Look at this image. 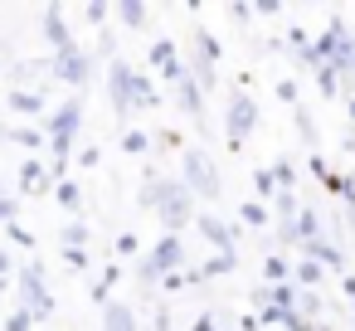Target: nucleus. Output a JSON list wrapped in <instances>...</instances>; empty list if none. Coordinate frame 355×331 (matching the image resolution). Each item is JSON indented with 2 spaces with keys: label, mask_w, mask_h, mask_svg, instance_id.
I'll return each instance as SVG.
<instances>
[{
  "label": "nucleus",
  "mask_w": 355,
  "mask_h": 331,
  "mask_svg": "<svg viewBox=\"0 0 355 331\" xmlns=\"http://www.w3.org/2000/svg\"><path fill=\"white\" fill-rule=\"evenodd\" d=\"M156 214H161V229L180 239V229L195 219V195H190L180 180L161 176V180H156Z\"/></svg>",
  "instance_id": "1"
},
{
  "label": "nucleus",
  "mask_w": 355,
  "mask_h": 331,
  "mask_svg": "<svg viewBox=\"0 0 355 331\" xmlns=\"http://www.w3.org/2000/svg\"><path fill=\"white\" fill-rule=\"evenodd\" d=\"M180 185H185L190 195L219 200L224 176H219V166H214V161H205V151H200V146H180Z\"/></svg>",
  "instance_id": "2"
},
{
  "label": "nucleus",
  "mask_w": 355,
  "mask_h": 331,
  "mask_svg": "<svg viewBox=\"0 0 355 331\" xmlns=\"http://www.w3.org/2000/svg\"><path fill=\"white\" fill-rule=\"evenodd\" d=\"M15 282H20L25 316H30V321H49V316H54V292L44 287V268H40V263H25Z\"/></svg>",
  "instance_id": "3"
},
{
  "label": "nucleus",
  "mask_w": 355,
  "mask_h": 331,
  "mask_svg": "<svg viewBox=\"0 0 355 331\" xmlns=\"http://www.w3.org/2000/svg\"><path fill=\"white\" fill-rule=\"evenodd\" d=\"M253 127H258V103L248 93H229V112H224L229 151H243V137H253Z\"/></svg>",
  "instance_id": "4"
},
{
  "label": "nucleus",
  "mask_w": 355,
  "mask_h": 331,
  "mask_svg": "<svg viewBox=\"0 0 355 331\" xmlns=\"http://www.w3.org/2000/svg\"><path fill=\"white\" fill-rule=\"evenodd\" d=\"M49 64H54V78H64L69 88H88V78H93V59H88L83 49H69V54H54Z\"/></svg>",
  "instance_id": "5"
},
{
  "label": "nucleus",
  "mask_w": 355,
  "mask_h": 331,
  "mask_svg": "<svg viewBox=\"0 0 355 331\" xmlns=\"http://www.w3.org/2000/svg\"><path fill=\"white\" fill-rule=\"evenodd\" d=\"M83 127V103L69 98L64 108H54V117H44V137L49 142H73V132Z\"/></svg>",
  "instance_id": "6"
},
{
  "label": "nucleus",
  "mask_w": 355,
  "mask_h": 331,
  "mask_svg": "<svg viewBox=\"0 0 355 331\" xmlns=\"http://www.w3.org/2000/svg\"><path fill=\"white\" fill-rule=\"evenodd\" d=\"M297 248H302V258H311L321 273H345V253H340L336 239L321 234V239H306V244H297Z\"/></svg>",
  "instance_id": "7"
},
{
  "label": "nucleus",
  "mask_w": 355,
  "mask_h": 331,
  "mask_svg": "<svg viewBox=\"0 0 355 331\" xmlns=\"http://www.w3.org/2000/svg\"><path fill=\"white\" fill-rule=\"evenodd\" d=\"M107 93H112L117 117H127V112H132V64L112 59V69H107Z\"/></svg>",
  "instance_id": "8"
},
{
  "label": "nucleus",
  "mask_w": 355,
  "mask_h": 331,
  "mask_svg": "<svg viewBox=\"0 0 355 331\" xmlns=\"http://www.w3.org/2000/svg\"><path fill=\"white\" fill-rule=\"evenodd\" d=\"M146 258L156 263V273H161V278H171L175 268H185V244H180L175 234H161V239H156V248H151Z\"/></svg>",
  "instance_id": "9"
},
{
  "label": "nucleus",
  "mask_w": 355,
  "mask_h": 331,
  "mask_svg": "<svg viewBox=\"0 0 355 331\" xmlns=\"http://www.w3.org/2000/svg\"><path fill=\"white\" fill-rule=\"evenodd\" d=\"M195 229L214 244V253H234V224H224L219 214H195Z\"/></svg>",
  "instance_id": "10"
},
{
  "label": "nucleus",
  "mask_w": 355,
  "mask_h": 331,
  "mask_svg": "<svg viewBox=\"0 0 355 331\" xmlns=\"http://www.w3.org/2000/svg\"><path fill=\"white\" fill-rule=\"evenodd\" d=\"M44 40L54 44V54L78 49V44H73V35H69V20H64V10H59V6H49V10H44Z\"/></svg>",
  "instance_id": "11"
},
{
  "label": "nucleus",
  "mask_w": 355,
  "mask_h": 331,
  "mask_svg": "<svg viewBox=\"0 0 355 331\" xmlns=\"http://www.w3.org/2000/svg\"><path fill=\"white\" fill-rule=\"evenodd\" d=\"M103 331H137V316H132V307L127 302H103Z\"/></svg>",
  "instance_id": "12"
},
{
  "label": "nucleus",
  "mask_w": 355,
  "mask_h": 331,
  "mask_svg": "<svg viewBox=\"0 0 355 331\" xmlns=\"http://www.w3.org/2000/svg\"><path fill=\"white\" fill-rule=\"evenodd\" d=\"M175 98H180V108L190 112V122H195V127H205V93H200L190 78H185V83H175Z\"/></svg>",
  "instance_id": "13"
},
{
  "label": "nucleus",
  "mask_w": 355,
  "mask_h": 331,
  "mask_svg": "<svg viewBox=\"0 0 355 331\" xmlns=\"http://www.w3.org/2000/svg\"><path fill=\"white\" fill-rule=\"evenodd\" d=\"M20 190L25 195H44V190H54V180H49V171L40 161H25L20 166Z\"/></svg>",
  "instance_id": "14"
},
{
  "label": "nucleus",
  "mask_w": 355,
  "mask_h": 331,
  "mask_svg": "<svg viewBox=\"0 0 355 331\" xmlns=\"http://www.w3.org/2000/svg\"><path fill=\"white\" fill-rule=\"evenodd\" d=\"M132 108H141V112L161 108V93L151 88V78H146V74H132Z\"/></svg>",
  "instance_id": "15"
},
{
  "label": "nucleus",
  "mask_w": 355,
  "mask_h": 331,
  "mask_svg": "<svg viewBox=\"0 0 355 331\" xmlns=\"http://www.w3.org/2000/svg\"><path fill=\"white\" fill-rule=\"evenodd\" d=\"M112 15H117V25L122 30H146V6H141V0H127V6H112Z\"/></svg>",
  "instance_id": "16"
},
{
  "label": "nucleus",
  "mask_w": 355,
  "mask_h": 331,
  "mask_svg": "<svg viewBox=\"0 0 355 331\" xmlns=\"http://www.w3.org/2000/svg\"><path fill=\"white\" fill-rule=\"evenodd\" d=\"M10 108L20 117H40L44 112V93H30V88H10Z\"/></svg>",
  "instance_id": "17"
},
{
  "label": "nucleus",
  "mask_w": 355,
  "mask_h": 331,
  "mask_svg": "<svg viewBox=\"0 0 355 331\" xmlns=\"http://www.w3.org/2000/svg\"><path fill=\"white\" fill-rule=\"evenodd\" d=\"M277 282H292V263L282 253H268L263 258V287H277Z\"/></svg>",
  "instance_id": "18"
},
{
  "label": "nucleus",
  "mask_w": 355,
  "mask_h": 331,
  "mask_svg": "<svg viewBox=\"0 0 355 331\" xmlns=\"http://www.w3.org/2000/svg\"><path fill=\"white\" fill-rule=\"evenodd\" d=\"M292 278H297V287H306V292H321V282H326V273H321L311 258H297V263H292Z\"/></svg>",
  "instance_id": "19"
},
{
  "label": "nucleus",
  "mask_w": 355,
  "mask_h": 331,
  "mask_svg": "<svg viewBox=\"0 0 355 331\" xmlns=\"http://www.w3.org/2000/svg\"><path fill=\"white\" fill-rule=\"evenodd\" d=\"M297 316H302V321H321V316H326V297L297 287Z\"/></svg>",
  "instance_id": "20"
},
{
  "label": "nucleus",
  "mask_w": 355,
  "mask_h": 331,
  "mask_svg": "<svg viewBox=\"0 0 355 331\" xmlns=\"http://www.w3.org/2000/svg\"><path fill=\"white\" fill-rule=\"evenodd\" d=\"M272 214H277V224H297V214H302L297 195H292V190H277V195H272Z\"/></svg>",
  "instance_id": "21"
},
{
  "label": "nucleus",
  "mask_w": 355,
  "mask_h": 331,
  "mask_svg": "<svg viewBox=\"0 0 355 331\" xmlns=\"http://www.w3.org/2000/svg\"><path fill=\"white\" fill-rule=\"evenodd\" d=\"M195 59H205L209 69L219 64V40H214L209 30H195Z\"/></svg>",
  "instance_id": "22"
},
{
  "label": "nucleus",
  "mask_w": 355,
  "mask_h": 331,
  "mask_svg": "<svg viewBox=\"0 0 355 331\" xmlns=\"http://www.w3.org/2000/svg\"><path fill=\"white\" fill-rule=\"evenodd\" d=\"M6 142H15V146H30V151H40V146H44V132H40V127H6Z\"/></svg>",
  "instance_id": "23"
},
{
  "label": "nucleus",
  "mask_w": 355,
  "mask_h": 331,
  "mask_svg": "<svg viewBox=\"0 0 355 331\" xmlns=\"http://www.w3.org/2000/svg\"><path fill=\"white\" fill-rule=\"evenodd\" d=\"M239 219H243V224H253V229H268V224H272L268 205H258V200H243V205H239Z\"/></svg>",
  "instance_id": "24"
},
{
  "label": "nucleus",
  "mask_w": 355,
  "mask_h": 331,
  "mask_svg": "<svg viewBox=\"0 0 355 331\" xmlns=\"http://www.w3.org/2000/svg\"><path fill=\"white\" fill-rule=\"evenodd\" d=\"M234 273V253H214V258H205L200 263V278L209 282V278H229Z\"/></svg>",
  "instance_id": "25"
},
{
  "label": "nucleus",
  "mask_w": 355,
  "mask_h": 331,
  "mask_svg": "<svg viewBox=\"0 0 355 331\" xmlns=\"http://www.w3.org/2000/svg\"><path fill=\"white\" fill-rule=\"evenodd\" d=\"M311 78H316V93H321V98H336V93H340V74H336V69L316 64V74H311Z\"/></svg>",
  "instance_id": "26"
},
{
  "label": "nucleus",
  "mask_w": 355,
  "mask_h": 331,
  "mask_svg": "<svg viewBox=\"0 0 355 331\" xmlns=\"http://www.w3.org/2000/svg\"><path fill=\"white\" fill-rule=\"evenodd\" d=\"M54 200H59L64 210H73V214L83 210V190H78L73 180H59V185H54Z\"/></svg>",
  "instance_id": "27"
},
{
  "label": "nucleus",
  "mask_w": 355,
  "mask_h": 331,
  "mask_svg": "<svg viewBox=\"0 0 355 331\" xmlns=\"http://www.w3.org/2000/svg\"><path fill=\"white\" fill-rule=\"evenodd\" d=\"M268 176H272V185H277V190H297V171H292V161H272V166H268Z\"/></svg>",
  "instance_id": "28"
},
{
  "label": "nucleus",
  "mask_w": 355,
  "mask_h": 331,
  "mask_svg": "<svg viewBox=\"0 0 355 331\" xmlns=\"http://www.w3.org/2000/svg\"><path fill=\"white\" fill-rule=\"evenodd\" d=\"M292 127L302 132V142H306V146H316V122H311V112H306V108H292Z\"/></svg>",
  "instance_id": "29"
},
{
  "label": "nucleus",
  "mask_w": 355,
  "mask_h": 331,
  "mask_svg": "<svg viewBox=\"0 0 355 331\" xmlns=\"http://www.w3.org/2000/svg\"><path fill=\"white\" fill-rule=\"evenodd\" d=\"M122 151H127V156H146V151H151V137L132 127V132H122Z\"/></svg>",
  "instance_id": "30"
},
{
  "label": "nucleus",
  "mask_w": 355,
  "mask_h": 331,
  "mask_svg": "<svg viewBox=\"0 0 355 331\" xmlns=\"http://www.w3.org/2000/svg\"><path fill=\"white\" fill-rule=\"evenodd\" d=\"M64 248H88V224H83V219L64 224Z\"/></svg>",
  "instance_id": "31"
},
{
  "label": "nucleus",
  "mask_w": 355,
  "mask_h": 331,
  "mask_svg": "<svg viewBox=\"0 0 355 331\" xmlns=\"http://www.w3.org/2000/svg\"><path fill=\"white\" fill-rule=\"evenodd\" d=\"M253 190H258V205L277 195V185H272V176H268V166H258V171H253Z\"/></svg>",
  "instance_id": "32"
},
{
  "label": "nucleus",
  "mask_w": 355,
  "mask_h": 331,
  "mask_svg": "<svg viewBox=\"0 0 355 331\" xmlns=\"http://www.w3.org/2000/svg\"><path fill=\"white\" fill-rule=\"evenodd\" d=\"M132 273H137V282H141L146 292L161 282V273H156V263H151V258H137V268H132Z\"/></svg>",
  "instance_id": "33"
},
{
  "label": "nucleus",
  "mask_w": 355,
  "mask_h": 331,
  "mask_svg": "<svg viewBox=\"0 0 355 331\" xmlns=\"http://www.w3.org/2000/svg\"><path fill=\"white\" fill-rule=\"evenodd\" d=\"M171 59H175V44H171L166 35H161V40H151V64L161 69V64H171Z\"/></svg>",
  "instance_id": "34"
},
{
  "label": "nucleus",
  "mask_w": 355,
  "mask_h": 331,
  "mask_svg": "<svg viewBox=\"0 0 355 331\" xmlns=\"http://www.w3.org/2000/svg\"><path fill=\"white\" fill-rule=\"evenodd\" d=\"M6 239H10V244H20V248H35V234H30L20 219H15V224H6Z\"/></svg>",
  "instance_id": "35"
},
{
  "label": "nucleus",
  "mask_w": 355,
  "mask_h": 331,
  "mask_svg": "<svg viewBox=\"0 0 355 331\" xmlns=\"http://www.w3.org/2000/svg\"><path fill=\"white\" fill-rule=\"evenodd\" d=\"M107 15H112V6H83V20L98 30V25H107Z\"/></svg>",
  "instance_id": "36"
},
{
  "label": "nucleus",
  "mask_w": 355,
  "mask_h": 331,
  "mask_svg": "<svg viewBox=\"0 0 355 331\" xmlns=\"http://www.w3.org/2000/svg\"><path fill=\"white\" fill-rule=\"evenodd\" d=\"M30 326H35V321L25 316V307H15V312L6 316V331H30Z\"/></svg>",
  "instance_id": "37"
},
{
  "label": "nucleus",
  "mask_w": 355,
  "mask_h": 331,
  "mask_svg": "<svg viewBox=\"0 0 355 331\" xmlns=\"http://www.w3.org/2000/svg\"><path fill=\"white\" fill-rule=\"evenodd\" d=\"M15 214H20V200L0 195V224H15Z\"/></svg>",
  "instance_id": "38"
},
{
  "label": "nucleus",
  "mask_w": 355,
  "mask_h": 331,
  "mask_svg": "<svg viewBox=\"0 0 355 331\" xmlns=\"http://www.w3.org/2000/svg\"><path fill=\"white\" fill-rule=\"evenodd\" d=\"M287 316H292V312H282V307H263V312H258V321H268V326H282Z\"/></svg>",
  "instance_id": "39"
},
{
  "label": "nucleus",
  "mask_w": 355,
  "mask_h": 331,
  "mask_svg": "<svg viewBox=\"0 0 355 331\" xmlns=\"http://www.w3.org/2000/svg\"><path fill=\"white\" fill-rule=\"evenodd\" d=\"M277 98H282V103H292V108H297V83H292V78H277Z\"/></svg>",
  "instance_id": "40"
},
{
  "label": "nucleus",
  "mask_w": 355,
  "mask_h": 331,
  "mask_svg": "<svg viewBox=\"0 0 355 331\" xmlns=\"http://www.w3.org/2000/svg\"><path fill=\"white\" fill-rule=\"evenodd\" d=\"M64 258H69V268H78V273L88 268V248H64Z\"/></svg>",
  "instance_id": "41"
},
{
  "label": "nucleus",
  "mask_w": 355,
  "mask_h": 331,
  "mask_svg": "<svg viewBox=\"0 0 355 331\" xmlns=\"http://www.w3.org/2000/svg\"><path fill=\"white\" fill-rule=\"evenodd\" d=\"M229 20H234V25H248V20H253V6H229Z\"/></svg>",
  "instance_id": "42"
},
{
  "label": "nucleus",
  "mask_w": 355,
  "mask_h": 331,
  "mask_svg": "<svg viewBox=\"0 0 355 331\" xmlns=\"http://www.w3.org/2000/svg\"><path fill=\"white\" fill-rule=\"evenodd\" d=\"M98 161H103V151H98V146H93V151H78V166H88V171H93Z\"/></svg>",
  "instance_id": "43"
},
{
  "label": "nucleus",
  "mask_w": 355,
  "mask_h": 331,
  "mask_svg": "<svg viewBox=\"0 0 355 331\" xmlns=\"http://www.w3.org/2000/svg\"><path fill=\"white\" fill-rule=\"evenodd\" d=\"M117 253H137V234H117Z\"/></svg>",
  "instance_id": "44"
},
{
  "label": "nucleus",
  "mask_w": 355,
  "mask_h": 331,
  "mask_svg": "<svg viewBox=\"0 0 355 331\" xmlns=\"http://www.w3.org/2000/svg\"><path fill=\"white\" fill-rule=\"evenodd\" d=\"M195 331H219V326H214V316H209V312H200V316H195Z\"/></svg>",
  "instance_id": "45"
},
{
  "label": "nucleus",
  "mask_w": 355,
  "mask_h": 331,
  "mask_svg": "<svg viewBox=\"0 0 355 331\" xmlns=\"http://www.w3.org/2000/svg\"><path fill=\"white\" fill-rule=\"evenodd\" d=\"M6 273H15V263H10V253H6V248H0V278H6Z\"/></svg>",
  "instance_id": "46"
},
{
  "label": "nucleus",
  "mask_w": 355,
  "mask_h": 331,
  "mask_svg": "<svg viewBox=\"0 0 355 331\" xmlns=\"http://www.w3.org/2000/svg\"><path fill=\"white\" fill-rule=\"evenodd\" d=\"M340 287H345V297L355 302V273H345V282H340Z\"/></svg>",
  "instance_id": "47"
},
{
  "label": "nucleus",
  "mask_w": 355,
  "mask_h": 331,
  "mask_svg": "<svg viewBox=\"0 0 355 331\" xmlns=\"http://www.w3.org/2000/svg\"><path fill=\"white\" fill-rule=\"evenodd\" d=\"M345 151H350V156H355V127H350V132H345Z\"/></svg>",
  "instance_id": "48"
},
{
  "label": "nucleus",
  "mask_w": 355,
  "mask_h": 331,
  "mask_svg": "<svg viewBox=\"0 0 355 331\" xmlns=\"http://www.w3.org/2000/svg\"><path fill=\"white\" fill-rule=\"evenodd\" d=\"M345 112H350V127H355V98H350V103H345Z\"/></svg>",
  "instance_id": "49"
},
{
  "label": "nucleus",
  "mask_w": 355,
  "mask_h": 331,
  "mask_svg": "<svg viewBox=\"0 0 355 331\" xmlns=\"http://www.w3.org/2000/svg\"><path fill=\"white\" fill-rule=\"evenodd\" d=\"M350 326H355V302H350Z\"/></svg>",
  "instance_id": "50"
},
{
  "label": "nucleus",
  "mask_w": 355,
  "mask_h": 331,
  "mask_svg": "<svg viewBox=\"0 0 355 331\" xmlns=\"http://www.w3.org/2000/svg\"><path fill=\"white\" fill-rule=\"evenodd\" d=\"M0 292H6V278H0Z\"/></svg>",
  "instance_id": "51"
},
{
  "label": "nucleus",
  "mask_w": 355,
  "mask_h": 331,
  "mask_svg": "<svg viewBox=\"0 0 355 331\" xmlns=\"http://www.w3.org/2000/svg\"><path fill=\"white\" fill-rule=\"evenodd\" d=\"M0 195H6V190H0Z\"/></svg>",
  "instance_id": "52"
}]
</instances>
